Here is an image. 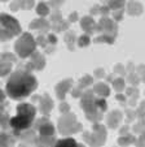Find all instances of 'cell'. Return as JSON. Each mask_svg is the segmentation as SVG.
Masks as SVG:
<instances>
[{
    "instance_id": "cell-1",
    "label": "cell",
    "mask_w": 145,
    "mask_h": 147,
    "mask_svg": "<svg viewBox=\"0 0 145 147\" xmlns=\"http://www.w3.org/2000/svg\"><path fill=\"white\" fill-rule=\"evenodd\" d=\"M31 65H26L23 68L17 69L14 73H12L8 78L5 85V91L11 99L21 100L23 98H27L30 94H33L38 87V81L31 73Z\"/></svg>"
},
{
    "instance_id": "cell-2",
    "label": "cell",
    "mask_w": 145,
    "mask_h": 147,
    "mask_svg": "<svg viewBox=\"0 0 145 147\" xmlns=\"http://www.w3.org/2000/svg\"><path fill=\"white\" fill-rule=\"evenodd\" d=\"M16 116L9 119V126L12 128L13 133L23 131L30 129L35 120L36 108L30 103H19L16 108Z\"/></svg>"
},
{
    "instance_id": "cell-3",
    "label": "cell",
    "mask_w": 145,
    "mask_h": 147,
    "mask_svg": "<svg viewBox=\"0 0 145 147\" xmlns=\"http://www.w3.org/2000/svg\"><path fill=\"white\" fill-rule=\"evenodd\" d=\"M35 131L39 133V144H53L55 143V128L47 117L35 121Z\"/></svg>"
},
{
    "instance_id": "cell-4",
    "label": "cell",
    "mask_w": 145,
    "mask_h": 147,
    "mask_svg": "<svg viewBox=\"0 0 145 147\" xmlns=\"http://www.w3.org/2000/svg\"><path fill=\"white\" fill-rule=\"evenodd\" d=\"M35 42L30 33H23L14 45V51L21 59H26L35 52Z\"/></svg>"
},
{
    "instance_id": "cell-5",
    "label": "cell",
    "mask_w": 145,
    "mask_h": 147,
    "mask_svg": "<svg viewBox=\"0 0 145 147\" xmlns=\"http://www.w3.org/2000/svg\"><path fill=\"white\" fill-rule=\"evenodd\" d=\"M21 26L14 17L5 13L1 14V40H8V39L21 34Z\"/></svg>"
},
{
    "instance_id": "cell-6",
    "label": "cell",
    "mask_w": 145,
    "mask_h": 147,
    "mask_svg": "<svg viewBox=\"0 0 145 147\" xmlns=\"http://www.w3.org/2000/svg\"><path fill=\"white\" fill-rule=\"evenodd\" d=\"M82 129V125L77 122V117L73 113H63V116L58 120V130L63 136H71Z\"/></svg>"
},
{
    "instance_id": "cell-7",
    "label": "cell",
    "mask_w": 145,
    "mask_h": 147,
    "mask_svg": "<svg viewBox=\"0 0 145 147\" xmlns=\"http://www.w3.org/2000/svg\"><path fill=\"white\" fill-rule=\"evenodd\" d=\"M117 24L113 22L112 20L106 18V17H102L101 20L99 21L97 26H96V30L100 31L102 34H108V35H117Z\"/></svg>"
},
{
    "instance_id": "cell-8",
    "label": "cell",
    "mask_w": 145,
    "mask_h": 147,
    "mask_svg": "<svg viewBox=\"0 0 145 147\" xmlns=\"http://www.w3.org/2000/svg\"><path fill=\"white\" fill-rule=\"evenodd\" d=\"M31 68L34 70H41L44 67H45V59L41 55L40 52L35 51V52L31 55V63H30Z\"/></svg>"
},
{
    "instance_id": "cell-9",
    "label": "cell",
    "mask_w": 145,
    "mask_h": 147,
    "mask_svg": "<svg viewBox=\"0 0 145 147\" xmlns=\"http://www.w3.org/2000/svg\"><path fill=\"white\" fill-rule=\"evenodd\" d=\"M71 83H73V81H71V80H65V81L60 82L57 86H56V92H57V96L60 98L61 100L65 99V95H66V92L70 90Z\"/></svg>"
},
{
    "instance_id": "cell-10",
    "label": "cell",
    "mask_w": 145,
    "mask_h": 147,
    "mask_svg": "<svg viewBox=\"0 0 145 147\" xmlns=\"http://www.w3.org/2000/svg\"><path fill=\"white\" fill-rule=\"evenodd\" d=\"M39 100H40V112L43 115H48L53 108V102L48 96V94H44L43 96L39 98Z\"/></svg>"
},
{
    "instance_id": "cell-11",
    "label": "cell",
    "mask_w": 145,
    "mask_h": 147,
    "mask_svg": "<svg viewBox=\"0 0 145 147\" xmlns=\"http://www.w3.org/2000/svg\"><path fill=\"white\" fill-rule=\"evenodd\" d=\"M120 120H122V113H120L119 111H113L109 113V116H108L106 119V122H108V126L109 128H117L118 125H119Z\"/></svg>"
},
{
    "instance_id": "cell-12",
    "label": "cell",
    "mask_w": 145,
    "mask_h": 147,
    "mask_svg": "<svg viewBox=\"0 0 145 147\" xmlns=\"http://www.w3.org/2000/svg\"><path fill=\"white\" fill-rule=\"evenodd\" d=\"M80 26H82V29L86 31L87 34H91L93 30H96V24L95 21H93V18L91 16L88 17H83L82 21H80Z\"/></svg>"
},
{
    "instance_id": "cell-13",
    "label": "cell",
    "mask_w": 145,
    "mask_h": 147,
    "mask_svg": "<svg viewBox=\"0 0 145 147\" xmlns=\"http://www.w3.org/2000/svg\"><path fill=\"white\" fill-rule=\"evenodd\" d=\"M30 29L31 30H39V31L45 33V31L49 30V24L45 20H43V18L34 20V21H31V24H30Z\"/></svg>"
},
{
    "instance_id": "cell-14",
    "label": "cell",
    "mask_w": 145,
    "mask_h": 147,
    "mask_svg": "<svg viewBox=\"0 0 145 147\" xmlns=\"http://www.w3.org/2000/svg\"><path fill=\"white\" fill-rule=\"evenodd\" d=\"M93 92H95L96 95L101 96V98H106V96H109V94H110V89H109V86H108L106 83L99 82L93 86Z\"/></svg>"
},
{
    "instance_id": "cell-15",
    "label": "cell",
    "mask_w": 145,
    "mask_h": 147,
    "mask_svg": "<svg viewBox=\"0 0 145 147\" xmlns=\"http://www.w3.org/2000/svg\"><path fill=\"white\" fill-rule=\"evenodd\" d=\"M142 12V5L137 1H130L127 4V13L131 16H139Z\"/></svg>"
},
{
    "instance_id": "cell-16",
    "label": "cell",
    "mask_w": 145,
    "mask_h": 147,
    "mask_svg": "<svg viewBox=\"0 0 145 147\" xmlns=\"http://www.w3.org/2000/svg\"><path fill=\"white\" fill-rule=\"evenodd\" d=\"M36 13H38L40 17L48 16V14H49V5L47 3H43V1L39 3L38 7H36Z\"/></svg>"
},
{
    "instance_id": "cell-17",
    "label": "cell",
    "mask_w": 145,
    "mask_h": 147,
    "mask_svg": "<svg viewBox=\"0 0 145 147\" xmlns=\"http://www.w3.org/2000/svg\"><path fill=\"white\" fill-rule=\"evenodd\" d=\"M126 5V1L124 0H109L108 7L113 11H118V9H123Z\"/></svg>"
},
{
    "instance_id": "cell-18",
    "label": "cell",
    "mask_w": 145,
    "mask_h": 147,
    "mask_svg": "<svg viewBox=\"0 0 145 147\" xmlns=\"http://www.w3.org/2000/svg\"><path fill=\"white\" fill-rule=\"evenodd\" d=\"M69 25H70V22L67 21H63V20H61V21H58V22H55L52 26V29L55 31H62V30H67L69 29Z\"/></svg>"
},
{
    "instance_id": "cell-19",
    "label": "cell",
    "mask_w": 145,
    "mask_h": 147,
    "mask_svg": "<svg viewBox=\"0 0 145 147\" xmlns=\"http://www.w3.org/2000/svg\"><path fill=\"white\" fill-rule=\"evenodd\" d=\"M95 43H100V42H106V43H109V45H112L113 42H114V36L113 35H108V34H102V35L97 36V38H95Z\"/></svg>"
},
{
    "instance_id": "cell-20",
    "label": "cell",
    "mask_w": 145,
    "mask_h": 147,
    "mask_svg": "<svg viewBox=\"0 0 145 147\" xmlns=\"http://www.w3.org/2000/svg\"><path fill=\"white\" fill-rule=\"evenodd\" d=\"M65 40H66V43H67V47H69V50H74V47H73V43H75V35L71 31H67V33L65 34Z\"/></svg>"
},
{
    "instance_id": "cell-21",
    "label": "cell",
    "mask_w": 145,
    "mask_h": 147,
    "mask_svg": "<svg viewBox=\"0 0 145 147\" xmlns=\"http://www.w3.org/2000/svg\"><path fill=\"white\" fill-rule=\"evenodd\" d=\"M91 43V39H90V35L88 34H83V35H80L79 38H78V46L79 47H87L88 45Z\"/></svg>"
},
{
    "instance_id": "cell-22",
    "label": "cell",
    "mask_w": 145,
    "mask_h": 147,
    "mask_svg": "<svg viewBox=\"0 0 145 147\" xmlns=\"http://www.w3.org/2000/svg\"><path fill=\"white\" fill-rule=\"evenodd\" d=\"M113 86H114V89L117 90V91H122V90H124V80L123 78H115L114 81H113Z\"/></svg>"
},
{
    "instance_id": "cell-23",
    "label": "cell",
    "mask_w": 145,
    "mask_h": 147,
    "mask_svg": "<svg viewBox=\"0 0 145 147\" xmlns=\"http://www.w3.org/2000/svg\"><path fill=\"white\" fill-rule=\"evenodd\" d=\"M34 1H35V0H18L19 7H21L22 9H26V11H29V9L33 8Z\"/></svg>"
},
{
    "instance_id": "cell-24",
    "label": "cell",
    "mask_w": 145,
    "mask_h": 147,
    "mask_svg": "<svg viewBox=\"0 0 145 147\" xmlns=\"http://www.w3.org/2000/svg\"><path fill=\"white\" fill-rule=\"evenodd\" d=\"M12 63H5V61H1V76H7L11 73L12 70Z\"/></svg>"
},
{
    "instance_id": "cell-25",
    "label": "cell",
    "mask_w": 145,
    "mask_h": 147,
    "mask_svg": "<svg viewBox=\"0 0 145 147\" xmlns=\"http://www.w3.org/2000/svg\"><path fill=\"white\" fill-rule=\"evenodd\" d=\"M90 85H92V77H90V76H84V77L79 81V87L80 89L87 87V86H90Z\"/></svg>"
},
{
    "instance_id": "cell-26",
    "label": "cell",
    "mask_w": 145,
    "mask_h": 147,
    "mask_svg": "<svg viewBox=\"0 0 145 147\" xmlns=\"http://www.w3.org/2000/svg\"><path fill=\"white\" fill-rule=\"evenodd\" d=\"M16 56L14 55H11V53H8V52H4L3 55H1V61H5V63H16Z\"/></svg>"
},
{
    "instance_id": "cell-27",
    "label": "cell",
    "mask_w": 145,
    "mask_h": 147,
    "mask_svg": "<svg viewBox=\"0 0 145 147\" xmlns=\"http://www.w3.org/2000/svg\"><path fill=\"white\" fill-rule=\"evenodd\" d=\"M13 136H8V134H3L1 136V144L7 146V144H13L14 143V138H12Z\"/></svg>"
},
{
    "instance_id": "cell-28",
    "label": "cell",
    "mask_w": 145,
    "mask_h": 147,
    "mask_svg": "<svg viewBox=\"0 0 145 147\" xmlns=\"http://www.w3.org/2000/svg\"><path fill=\"white\" fill-rule=\"evenodd\" d=\"M56 144H77V142L73 138H67V139H61V141H57Z\"/></svg>"
},
{
    "instance_id": "cell-29",
    "label": "cell",
    "mask_w": 145,
    "mask_h": 147,
    "mask_svg": "<svg viewBox=\"0 0 145 147\" xmlns=\"http://www.w3.org/2000/svg\"><path fill=\"white\" fill-rule=\"evenodd\" d=\"M123 9H118V11H114L113 12V16H114L115 21H120L122 20V17H123Z\"/></svg>"
},
{
    "instance_id": "cell-30",
    "label": "cell",
    "mask_w": 145,
    "mask_h": 147,
    "mask_svg": "<svg viewBox=\"0 0 145 147\" xmlns=\"http://www.w3.org/2000/svg\"><path fill=\"white\" fill-rule=\"evenodd\" d=\"M47 39L49 42V45H52V46L57 45V38H56V35H53V34H48V35H47Z\"/></svg>"
},
{
    "instance_id": "cell-31",
    "label": "cell",
    "mask_w": 145,
    "mask_h": 147,
    "mask_svg": "<svg viewBox=\"0 0 145 147\" xmlns=\"http://www.w3.org/2000/svg\"><path fill=\"white\" fill-rule=\"evenodd\" d=\"M69 109H70V107H69L67 103H61V106H60V111L63 112V113H69Z\"/></svg>"
},
{
    "instance_id": "cell-32",
    "label": "cell",
    "mask_w": 145,
    "mask_h": 147,
    "mask_svg": "<svg viewBox=\"0 0 145 147\" xmlns=\"http://www.w3.org/2000/svg\"><path fill=\"white\" fill-rule=\"evenodd\" d=\"M131 142H134V139L131 138V136H127L126 138L124 137H120L119 138V143L122 144V143H131Z\"/></svg>"
},
{
    "instance_id": "cell-33",
    "label": "cell",
    "mask_w": 145,
    "mask_h": 147,
    "mask_svg": "<svg viewBox=\"0 0 145 147\" xmlns=\"http://www.w3.org/2000/svg\"><path fill=\"white\" fill-rule=\"evenodd\" d=\"M61 20H62V18H61V13H60V12H56V13H53L52 14V22L53 24H55V22H58V21H61Z\"/></svg>"
},
{
    "instance_id": "cell-34",
    "label": "cell",
    "mask_w": 145,
    "mask_h": 147,
    "mask_svg": "<svg viewBox=\"0 0 145 147\" xmlns=\"http://www.w3.org/2000/svg\"><path fill=\"white\" fill-rule=\"evenodd\" d=\"M78 20V12H73V13L69 16V22H75Z\"/></svg>"
},
{
    "instance_id": "cell-35",
    "label": "cell",
    "mask_w": 145,
    "mask_h": 147,
    "mask_svg": "<svg viewBox=\"0 0 145 147\" xmlns=\"http://www.w3.org/2000/svg\"><path fill=\"white\" fill-rule=\"evenodd\" d=\"M18 8H21V7H19L18 0H14L13 3L11 4V9H12V11H17V9H18Z\"/></svg>"
},
{
    "instance_id": "cell-36",
    "label": "cell",
    "mask_w": 145,
    "mask_h": 147,
    "mask_svg": "<svg viewBox=\"0 0 145 147\" xmlns=\"http://www.w3.org/2000/svg\"><path fill=\"white\" fill-rule=\"evenodd\" d=\"M114 70H115V73H124V68L122 67L120 64L115 65V67H114Z\"/></svg>"
},
{
    "instance_id": "cell-37",
    "label": "cell",
    "mask_w": 145,
    "mask_h": 147,
    "mask_svg": "<svg viewBox=\"0 0 145 147\" xmlns=\"http://www.w3.org/2000/svg\"><path fill=\"white\" fill-rule=\"evenodd\" d=\"M109 11H110L109 7H100V13L101 14H108Z\"/></svg>"
},
{
    "instance_id": "cell-38",
    "label": "cell",
    "mask_w": 145,
    "mask_h": 147,
    "mask_svg": "<svg viewBox=\"0 0 145 147\" xmlns=\"http://www.w3.org/2000/svg\"><path fill=\"white\" fill-rule=\"evenodd\" d=\"M104 70H102V69H97V70H95V76H96V77H97V78H101L102 77V76H104Z\"/></svg>"
},
{
    "instance_id": "cell-39",
    "label": "cell",
    "mask_w": 145,
    "mask_h": 147,
    "mask_svg": "<svg viewBox=\"0 0 145 147\" xmlns=\"http://www.w3.org/2000/svg\"><path fill=\"white\" fill-rule=\"evenodd\" d=\"M97 13H100V7L99 5H96V7H93L92 9H91V14H97Z\"/></svg>"
},
{
    "instance_id": "cell-40",
    "label": "cell",
    "mask_w": 145,
    "mask_h": 147,
    "mask_svg": "<svg viewBox=\"0 0 145 147\" xmlns=\"http://www.w3.org/2000/svg\"><path fill=\"white\" fill-rule=\"evenodd\" d=\"M141 124H142V125H145V120H142V122H141Z\"/></svg>"
},
{
    "instance_id": "cell-41",
    "label": "cell",
    "mask_w": 145,
    "mask_h": 147,
    "mask_svg": "<svg viewBox=\"0 0 145 147\" xmlns=\"http://www.w3.org/2000/svg\"><path fill=\"white\" fill-rule=\"evenodd\" d=\"M3 1H7V0H3Z\"/></svg>"
}]
</instances>
